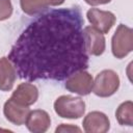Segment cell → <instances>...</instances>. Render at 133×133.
<instances>
[{
	"label": "cell",
	"instance_id": "6da1fadb",
	"mask_svg": "<svg viewBox=\"0 0 133 133\" xmlns=\"http://www.w3.org/2000/svg\"><path fill=\"white\" fill-rule=\"evenodd\" d=\"M78 7L49 10L31 21L8 54L20 78L62 81L88 66Z\"/></svg>",
	"mask_w": 133,
	"mask_h": 133
},
{
	"label": "cell",
	"instance_id": "2e32d148",
	"mask_svg": "<svg viewBox=\"0 0 133 133\" xmlns=\"http://www.w3.org/2000/svg\"><path fill=\"white\" fill-rule=\"evenodd\" d=\"M56 133L58 132H81V129L78 128L77 126L71 125V124H61L58 126L55 130Z\"/></svg>",
	"mask_w": 133,
	"mask_h": 133
},
{
	"label": "cell",
	"instance_id": "277c9868",
	"mask_svg": "<svg viewBox=\"0 0 133 133\" xmlns=\"http://www.w3.org/2000/svg\"><path fill=\"white\" fill-rule=\"evenodd\" d=\"M119 87V77L112 70H103L100 72L92 85V91L96 96L107 98L114 95Z\"/></svg>",
	"mask_w": 133,
	"mask_h": 133
},
{
	"label": "cell",
	"instance_id": "8fae6325",
	"mask_svg": "<svg viewBox=\"0 0 133 133\" xmlns=\"http://www.w3.org/2000/svg\"><path fill=\"white\" fill-rule=\"evenodd\" d=\"M25 124L27 129L32 133H44L49 129L51 125V118L48 112L45 110L35 109L30 111Z\"/></svg>",
	"mask_w": 133,
	"mask_h": 133
},
{
	"label": "cell",
	"instance_id": "4fadbf2b",
	"mask_svg": "<svg viewBox=\"0 0 133 133\" xmlns=\"http://www.w3.org/2000/svg\"><path fill=\"white\" fill-rule=\"evenodd\" d=\"M64 0H20L22 10L29 16L35 15L49 6L61 5Z\"/></svg>",
	"mask_w": 133,
	"mask_h": 133
},
{
	"label": "cell",
	"instance_id": "7a4b0ae2",
	"mask_svg": "<svg viewBox=\"0 0 133 133\" xmlns=\"http://www.w3.org/2000/svg\"><path fill=\"white\" fill-rule=\"evenodd\" d=\"M56 114L62 118L77 119L83 116L85 112V103L79 97L60 96L54 102Z\"/></svg>",
	"mask_w": 133,
	"mask_h": 133
},
{
	"label": "cell",
	"instance_id": "8992f818",
	"mask_svg": "<svg viewBox=\"0 0 133 133\" xmlns=\"http://www.w3.org/2000/svg\"><path fill=\"white\" fill-rule=\"evenodd\" d=\"M86 17L92 27L103 34L108 33L116 21L114 14L107 10H101L99 8H89L86 12Z\"/></svg>",
	"mask_w": 133,
	"mask_h": 133
},
{
	"label": "cell",
	"instance_id": "7c38bea8",
	"mask_svg": "<svg viewBox=\"0 0 133 133\" xmlns=\"http://www.w3.org/2000/svg\"><path fill=\"white\" fill-rule=\"evenodd\" d=\"M17 79V70L7 57L0 58V90L8 91L14 87Z\"/></svg>",
	"mask_w": 133,
	"mask_h": 133
},
{
	"label": "cell",
	"instance_id": "e0dca14e",
	"mask_svg": "<svg viewBox=\"0 0 133 133\" xmlns=\"http://www.w3.org/2000/svg\"><path fill=\"white\" fill-rule=\"evenodd\" d=\"M84 1L91 6H96V5H101V4H107L111 0H84Z\"/></svg>",
	"mask_w": 133,
	"mask_h": 133
},
{
	"label": "cell",
	"instance_id": "5b68a950",
	"mask_svg": "<svg viewBox=\"0 0 133 133\" xmlns=\"http://www.w3.org/2000/svg\"><path fill=\"white\" fill-rule=\"evenodd\" d=\"M92 85H94V79L89 73L86 71H80L73 75H71L69 78H66L65 81V88L74 94H77L79 96H87L92 91Z\"/></svg>",
	"mask_w": 133,
	"mask_h": 133
},
{
	"label": "cell",
	"instance_id": "9c48e42d",
	"mask_svg": "<svg viewBox=\"0 0 133 133\" xmlns=\"http://www.w3.org/2000/svg\"><path fill=\"white\" fill-rule=\"evenodd\" d=\"M3 113L8 122L17 126H22L26 123V119L30 113V109L29 106L20 105L9 98L4 103Z\"/></svg>",
	"mask_w": 133,
	"mask_h": 133
},
{
	"label": "cell",
	"instance_id": "5bb4252c",
	"mask_svg": "<svg viewBox=\"0 0 133 133\" xmlns=\"http://www.w3.org/2000/svg\"><path fill=\"white\" fill-rule=\"evenodd\" d=\"M116 121L121 126H133V103L132 101H126L122 103L115 111Z\"/></svg>",
	"mask_w": 133,
	"mask_h": 133
},
{
	"label": "cell",
	"instance_id": "ba28073f",
	"mask_svg": "<svg viewBox=\"0 0 133 133\" xmlns=\"http://www.w3.org/2000/svg\"><path fill=\"white\" fill-rule=\"evenodd\" d=\"M82 125L86 133H105L110 128L108 116L101 111H91L87 113Z\"/></svg>",
	"mask_w": 133,
	"mask_h": 133
},
{
	"label": "cell",
	"instance_id": "52a82bcc",
	"mask_svg": "<svg viewBox=\"0 0 133 133\" xmlns=\"http://www.w3.org/2000/svg\"><path fill=\"white\" fill-rule=\"evenodd\" d=\"M83 35L85 48L88 54L100 56L104 53L106 44L104 34L102 32H100L92 26H86L83 28Z\"/></svg>",
	"mask_w": 133,
	"mask_h": 133
},
{
	"label": "cell",
	"instance_id": "30bf717a",
	"mask_svg": "<svg viewBox=\"0 0 133 133\" xmlns=\"http://www.w3.org/2000/svg\"><path fill=\"white\" fill-rule=\"evenodd\" d=\"M16 103L23 106L33 105L38 98V89L31 83H21L10 97Z\"/></svg>",
	"mask_w": 133,
	"mask_h": 133
},
{
	"label": "cell",
	"instance_id": "3957f363",
	"mask_svg": "<svg viewBox=\"0 0 133 133\" xmlns=\"http://www.w3.org/2000/svg\"><path fill=\"white\" fill-rule=\"evenodd\" d=\"M111 50L114 57L121 59L133 50V30L127 25L119 24L111 39Z\"/></svg>",
	"mask_w": 133,
	"mask_h": 133
},
{
	"label": "cell",
	"instance_id": "9a60e30c",
	"mask_svg": "<svg viewBox=\"0 0 133 133\" xmlns=\"http://www.w3.org/2000/svg\"><path fill=\"white\" fill-rule=\"evenodd\" d=\"M12 14V4L10 0H0V21H5Z\"/></svg>",
	"mask_w": 133,
	"mask_h": 133
}]
</instances>
